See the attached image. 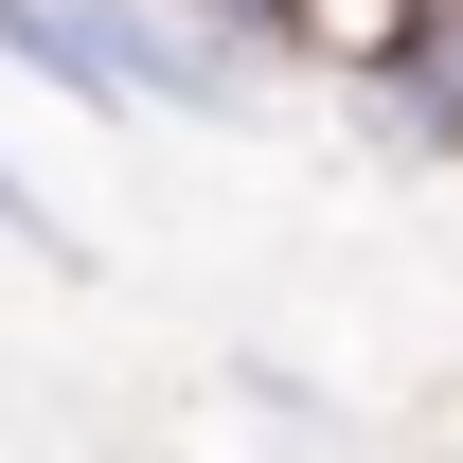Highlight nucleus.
Masks as SVG:
<instances>
[{"label": "nucleus", "instance_id": "obj_4", "mask_svg": "<svg viewBox=\"0 0 463 463\" xmlns=\"http://www.w3.org/2000/svg\"><path fill=\"white\" fill-rule=\"evenodd\" d=\"M232 410H250V428H303V446H356V410L321 392V374H286V356H232Z\"/></svg>", "mask_w": 463, "mask_h": 463}, {"label": "nucleus", "instance_id": "obj_2", "mask_svg": "<svg viewBox=\"0 0 463 463\" xmlns=\"http://www.w3.org/2000/svg\"><path fill=\"white\" fill-rule=\"evenodd\" d=\"M356 143H410V161H463V0H410V36L356 71Z\"/></svg>", "mask_w": 463, "mask_h": 463}, {"label": "nucleus", "instance_id": "obj_5", "mask_svg": "<svg viewBox=\"0 0 463 463\" xmlns=\"http://www.w3.org/2000/svg\"><path fill=\"white\" fill-rule=\"evenodd\" d=\"M0 232H18L36 268H90V250H71V214H54V196H36V178H18V161H0Z\"/></svg>", "mask_w": 463, "mask_h": 463}, {"label": "nucleus", "instance_id": "obj_3", "mask_svg": "<svg viewBox=\"0 0 463 463\" xmlns=\"http://www.w3.org/2000/svg\"><path fill=\"white\" fill-rule=\"evenodd\" d=\"M392 36H410V0H286V71H339V90H356Z\"/></svg>", "mask_w": 463, "mask_h": 463}, {"label": "nucleus", "instance_id": "obj_1", "mask_svg": "<svg viewBox=\"0 0 463 463\" xmlns=\"http://www.w3.org/2000/svg\"><path fill=\"white\" fill-rule=\"evenodd\" d=\"M0 54L71 108H178V125L250 108V36L178 18V0H0Z\"/></svg>", "mask_w": 463, "mask_h": 463}, {"label": "nucleus", "instance_id": "obj_6", "mask_svg": "<svg viewBox=\"0 0 463 463\" xmlns=\"http://www.w3.org/2000/svg\"><path fill=\"white\" fill-rule=\"evenodd\" d=\"M178 18H214V36H250V54H286V0H178Z\"/></svg>", "mask_w": 463, "mask_h": 463}]
</instances>
